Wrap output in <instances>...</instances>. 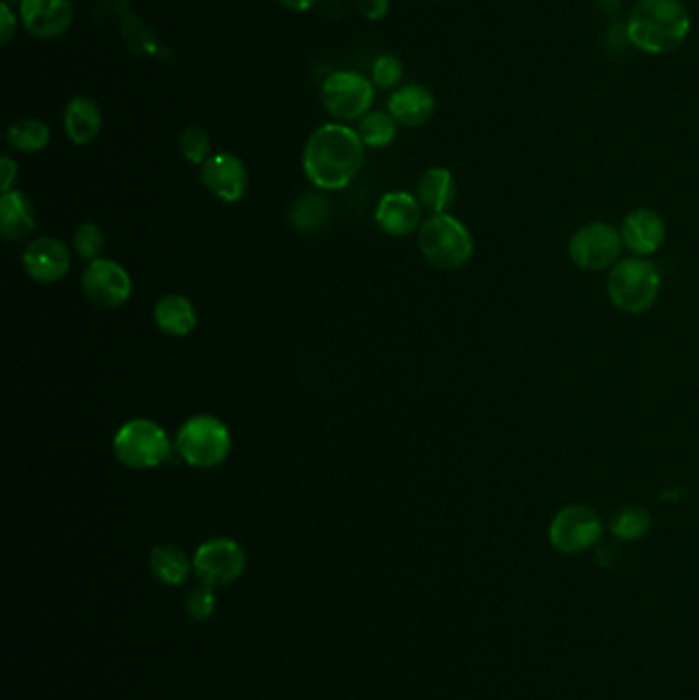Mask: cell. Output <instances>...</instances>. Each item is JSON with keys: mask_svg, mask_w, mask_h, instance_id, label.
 <instances>
[{"mask_svg": "<svg viewBox=\"0 0 699 700\" xmlns=\"http://www.w3.org/2000/svg\"><path fill=\"white\" fill-rule=\"evenodd\" d=\"M366 144L350 125L336 121L315 130L302 152V167L315 187L339 191L350 187L364 167Z\"/></svg>", "mask_w": 699, "mask_h": 700, "instance_id": "obj_1", "label": "cell"}, {"mask_svg": "<svg viewBox=\"0 0 699 700\" xmlns=\"http://www.w3.org/2000/svg\"><path fill=\"white\" fill-rule=\"evenodd\" d=\"M629 46L650 56L679 50L691 34L683 0H638L626 19Z\"/></svg>", "mask_w": 699, "mask_h": 700, "instance_id": "obj_2", "label": "cell"}, {"mask_svg": "<svg viewBox=\"0 0 699 700\" xmlns=\"http://www.w3.org/2000/svg\"><path fill=\"white\" fill-rule=\"evenodd\" d=\"M661 293V273L647 258H626L608 277V295L615 308L629 316L652 308Z\"/></svg>", "mask_w": 699, "mask_h": 700, "instance_id": "obj_3", "label": "cell"}, {"mask_svg": "<svg viewBox=\"0 0 699 700\" xmlns=\"http://www.w3.org/2000/svg\"><path fill=\"white\" fill-rule=\"evenodd\" d=\"M419 248L427 262L439 271H457L470 262L474 240L464 223L441 213L420 225Z\"/></svg>", "mask_w": 699, "mask_h": 700, "instance_id": "obj_4", "label": "cell"}, {"mask_svg": "<svg viewBox=\"0 0 699 700\" xmlns=\"http://www.w3.org/2000/svg\"><path fill=\"white\" fill-rule=\"evenodd\" d=\"M232 446L230 430L222 420L208 414L189 418L176 432V449L187 465L210 469L226 462Z\"/></svg>", "mask_w": 699, "mask_h": 700, "instance_id": "obj_5", "label": "cell"}, {"mask_svg": "<svg viewBox=\"0 0 699 700\" xmlns=\"http://www.w3.org/2000/svg\"><path fill=\"white\" fill-rule=\"evenodd\" d=\"M320 101L341 123L364 120L376 101V85L355 70H334L320 86Z\"/></svg>", "mask_w": 699, "mask_h": 700, "instance_id": "obj_6", "label": "cell"}, {"mask_svg": "<svg viewBox=\"0 0 699 700\" xmlns=\"http://www.w3.org/2000/svg\"><path fill=\"white\" fill-rule=\"evenodd\" d=\"M113 449L118 459L132 469H152L164 462L171 453V441L164 428L152 420H130L125 422L115 439Z\"/></svg>", "mask_w": 699, "mask_h": 700, "instance_id": "obj_7", "label": "cell"}, {"mask_svg": "<svg viewBox=\"0 0 699 700\" xmlns=\"http://www.w3.org/2000/svg\"><path fill=\"white\" fill-rule=\"evenodd\" d=\"M624 242L620 230L610 223L593 222L578 228L568 240V255L578 269L585 271H605L613 269L622 255Z\"/></svg>", "mask_w": 699, "mask_h": 700, "instance_id": "obj_8", "label": "cell"}, {"mask_svg": "<svg viewBox=\"0 0 699 700\" xmlns=\"http://www.w3.org/2000/svg\"><path fill=\"white\" fill-rule=\"evenodd\" d=\"M601 535L603 525L599 514L582 504L562 508L550 525V543L566 555H577L591 549L599 543Z\"/></svg>", "mask_w": 699, "mask_h": 700, "instance_id": "obj_9", "label": "cell"}, {"mask_svg": "<svg viewBox=\"0 0 699 700\" xmlns=\"http://www.w3.org/2000/svg\"><path fill=\"white\" fill-rule=\"evenodd\" d=\"M246 555L243 547L232 539H211L197 549L193 569L206 586H226L245 572Z\"/></svg>", "mask_w": 699, "mask_h": 700, "instance_id": "obj_10", "label": "cell"}, {"mask_svg": "<svg viewBox=\"0 0 699 700\" xmlns=\"http://www.w3.org/2000/svg\"><path fill=\"white\" fill-rule=\"evenodd\" d=\"M83 291L88 302L99 308H122L132 295V279L122 265L107 258H97L83 274Z\"/></svg>", "mask_w": 699, "mask_h": 700, "instance_id": "obj_11", "label": "cell"}, {"mask_svg": "<svg viewBox=\"0 0 699 700\" xmlns=\"http://www.w3.org/2000/svg\"><path fill=\"white\" fill-rule=\"evenodd\" d=\"M19 19L27 34L37 39H56L71 29L74 7L71 0H21Z\"/></svg>", "mask_w": 699, "mask_h": 700, "instance_id": "obj_12", "label": "cell"}, {"mask_svg": "<svg viewBox=\"0 0 699 700\" xmlns=\"http://www.w3.org/2000/svg\"><path fill=\"white\" fill-rule=\"evenodd\" d=\"M201 185L208 188L213 197L226 204L243 199L248 185L245 162L238 156L228 152L210 156V160L201 167Z\"/></svg>", "mask_w": 699, "mask_h": 700, "instance_id": "obj_13", "label": "cell"}, {"mask_svg": "<svg viewBox=\"0 0 699 700\" xmlns=\"http://www.w3.org/2000/svg\"><path fill=\"white\" fill-rule=\"evenodd\" d=\"M620 234L624 246L636 257H650L661 250L666 238V225L654 209L640 207L624 218Z\"/></svg>", "mask_w": 699, "mask_h": 700, "instance_id": "obj_14", "label": "cell"}, {"mask_svg": "<svg viewBox=\"0 0 699 700\" xmlns=\"http://www.w3.org/2000/svg\"><path fill=\"white\" fill-rule=\"evenodd\" d=\"M23 267L39 283H56L71 269L66 246L56 238H37L25 248Z\"/></svg>", "mask_w": 699, "mask_h": 700, "instance_id": "obj_15", "label": "cell"}, {"mask_svg": "<svg viewBox=\"0 0 699 700\" xmlns=\"http://www.w3.org/2000/svg\"><path fill=\"white\" fill-rule=\"evenodd\" d=\"M420 218H422V206L419 199L404 191L388 193L380 199L376 209V222L390 236H406L415 232L419 225H422Z\"/></svg>", "mask_w": 699, "mask_h": 700, "instance_id": "obj_16", "label": "cell"}, {"mask_svg": "<svg viewBox=\"0 0 699 700\" xmlns=\"http://www.w3.org/2000/svg\"><path fill=\"white\" fill-rule=\"evenodd\" d=\"M436 95L422 85L398 86L388 99V113L404 127H420L436 113Z\"/></svg>", "mask_w": 699, "mask_h": 700, "instance_id": "obj_17", "label": "cell"}, {"mask_svg": "<svg viewBox=\"0 0 699 700\" xmlns=\"http://www.w3.org/2000/svg\"><path fill=\"white\" fill-rule=\"evenodd\" d=\"M103 130V113L97 101L76 95L64 109V132L76 146H88Z\"/></svg>", "mask_w": 699, "mask_h": 700, "instance_id": "obj_18", "label": "cell"}, {"mask_svg": "<svg viewBox=\"0 0 699 700\" xmlns=\"http://www.w3.org/2000/svg\"><path fill=\"white\" fill-rule=\"evenodd\" d=\"M455 179L452 172L443 167H433L429 171L422 172L417 187V199L420 206L433 216L445 213L455 201Z\"/></svg>", "mask_w": 699, "mask_h": 700, "instance_id": "obj_19", "label": "cell"}, {"mask_svg": "<svg viewBox=\"0 0 699 700\" xmlns=\"http://www.w3.org/2000/svg\"><path fill=\"white\" fill-rule=\"evenodd\" d=\"M0 230L7 240L25 238L36 230V213L29 199L19 193L9 191L2 193L0 199Z\"/></svg>", "mask_w": 699, "mask_h": 700, "instance_id": "obj_20", "label": "cell"}, {"mask_svg": "<svg viewBox=\"0 0 699 700\" xmlns=\"http://www.w3.org/2000/svg\"><path fill=\"white\" fill-rule=\"evenodd\" d=\"M157 326L171 336H187L197 324V311L185 295H167L155 308Z\"/></svg>", "mask_w": 699, "mask_h": 700, "instance_id": "obj_21", "label": "cell"}, {"mask_svg": "<svg viewBox=\"0 0 699 700\" xmlns=\"http://www.w3.org/2000/svg\"><path fill=\"white\" fill-rule=\"evenodd\" d=\"M150 567L162 584L179 586L187 580L192 562L176 545H157L150 553Z\"/></svg>", "mask_w": 699, "mask_h": 700, "instance_id": "obj_22", "label": "cell"}, {"mask_svg": "<svg viewBox=\"0 0 699 700\" xmlns=\"http://www.w3.org/2000/svg\"><path fill=\"white\" fill-rule=\"evenodd\" d=\"M50 139H52L50 127L44 121L34 120V118L15 121L7 130L9 146L23 155H34V152L46 150Z\"/></svg>", "mask_w": 699, "mask_h": 700, "instance_id": "obj_23", "label": "cell"}, {"mask_svg": "<svg viewBox=\"0 0 699 700\" xmlns=\"http://www.w3.org/2000/svg\"><path fill=\"white\" fill-rule=\"evenodd\" d=\"M398 132V123L388 111L371 109L364 120H359L357 134L368 148H388Z\"/></svg>", "mask_w": 699, "mask_h": 700, "instance_id": "obj_24", "label": "cell"}, {"mask_svg": "<svg viewBox=\"0 0 699 700\" xmlns=\"http://www.w3.org/2000/svg\"><path fill=\"white\" fill-rule=\"evenodd\" d=\"M331 218V206L322 195H304L292 211V223L299 232H316Z\"/></svg>", "mask_w": 699, "mask_h": 700, "instance_id": "obj_25", "label": "cell"}, {"mask_svg": "<svg viewBox=\"0 0 699 700\" xmlns=\"http://www.w3.org/2000/svg\"><path fill=\"white\" fill-rule=\"evenodd\" d=\"M650 525H652V518L648 511L640 506H626L613 514L610 530L620 541H638L650 530Z\"/></svg>", "mask_w": 699, "mask_h": 700, "instance_id": "obj_26", "label": "cell"}, {"mask_svg": "<svg viewBox=\"0 0 699 700\" xmlns=\"http://www.w3.org/2000/svg\"><path fill=\"white\" fill-rule=\"evenodd\" d=\"M181 152L189 164H206L210 160L211 139L210 134L204 127L192 125L181 134Z\"/></svg>", "mask_w": 699, "mask_h": 700, "instance_id": "obj_27", "label": "cell"}, {"mask_svg": "<svg viewBox=\"0 0 699 700\" xmlns=\"http://www.w3.org/2000/svg\"><path fill=\"white\" fill-rule=\"evenodd\" d=\"M404 76V64L403 60L394 53H382L373 60V66H371V83L376 85V88H382V90H390V88H396V86L403 83Z\"/></svg>", "mask_w": 699, "mask_h": 700, "instance_id": "obj_28", "label": "cell"}, {"mask_svg": "<svg viewBox=\"0 0 699 700\" xmlns=\"http://www.w3.org/2000/svg\"><path fill=\"white\" fill-rule=\"evenodd\" d=\"M74 248H76L78 257L87 258L90 262L101 257V253L106 248V236H103L101 228L90 222L78 225V230L74 234Z\"/></svg>", "mask_w": 699, "mask_h": 700, "instance_id": "obj_29", "label": "cell"}, {"mask_svg": "<svg viewBox=\"0 0 699 700\" xmlns=\"http://www.w3.org/2000/svg\"><path fill=\"white\" fill-rule=\"evenodd\" d=\"M216 609V597L211 592V586H199L195 588L189 598H187V613L195 618V621H204L213 613Z\"/></svg>", "mask_w": 699, "mask_h": 700, "instance_id": "obj_30", "label": "cell"}, {"mask_svg": "<svg viewBox=\"0 0 699 700\" xmlns=\"http://www.w3.org/2000/svg\"><path fill=\"white\" fill-rule=\"evenodd\" d=\"M19 21L21 19L13 11V7L7 4V2H0V46L2 48H7L11 44V39L17 34Z\"/></svg>", "mask_w": 699, "mask_h": 700, "instance_id": "obj_31", "label": "cell"}, {"mask_svg": "<svg viewBox=\"0 0 699 700\" xmlns=\"http://www.w3.org/2000/svg\"><path fill=\"white\" fill-rule=\"evenodd\" d=\"M357 9L368 21H380L390 11V0H357Z\"/></svg>", "mask_w": 699, "mask_h": 700, "instance_id": "obj_32", "label": "cell"}, {"mask_svg": "<svg viewBox=\"0 0 699 700\" xmlns=\"http://www.w3.org/2000/svg\"><path fill=\"white\" fill-rule=\"evenodd\" d=\"M17 162H15L13 158H9V156H2V160H0V183H2V193H9V191L13 188L15 181H17Z\"/></svg>", "mask_w": 699, "mask_h": 700, "instance_id": "obj_33", "label": "cell"}, {"mask_svg": "<svg viewBox=\"0 0 699 700\" xmlns=\"http://www.w3.org/2000/svg\"><path fill=\"white\" fill-rule=\"evenodd\" d=\"M281 4L290 11H296V13H306L310 9H315L316 2L318 0H280Z\"/></svg>", "mask_w": 699, "mask_h": 700, "instance_id": "obj_34", "label": "cell"}, {"mask_svg": "<svg viewBox=\"0 0 699 700\" xmlns=\"http://www.w3.org/2000/svg\"><path fill=\"white\" fill-rule=\"evenodd\" d=\"M594 7L605 15H617L622 9V0H594Z\"/></svg>", "mask_w": 699, "mask_h": 700, "instance_id": "obj_35", "label": "cell"}, {"mask_svg": "<svg viewBox=\"0 0 699 700\" xmlns=\"http://www.w3.org/2000/svg\"><path fill=\"white\" fill-rule=\"evenodd\" d=\"M2 2H7V4H11V7H13V4H19L21 0H2Z\"/></svg>", "mask_w": 699, "mask_h": 700, "instance_id": "obj_36", "label": "cell"}]
</instances>
